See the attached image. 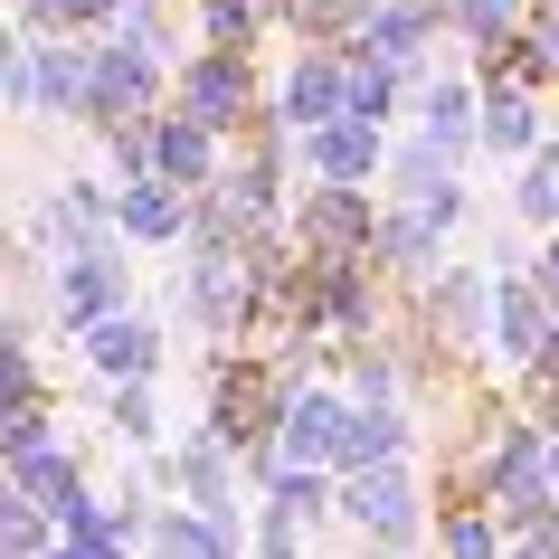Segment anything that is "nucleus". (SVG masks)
Wrapping results in <instances>:
<instances>
[{
    "mask_svg": "<svg viewBox=\"0 0 559 559\" xmlns=\"http://www.w3.org/2000/svg\"><path fill=\"white\" fill-rule=\"evenodd\" d=\"M342 512H352L380 550H408L417 540V493L399 465H370V474H342Z\"/></svg>",
    "mask_w": 559,
    "mask_h": 559,
    "instance_id": "4",
    "label": "nucleus"
},
{
    "mask_svg": "<svg viewBox=\"0 0 559 559\" xmlns=\"http://www.w3.org/2000/svg\"><path fill=\"white\" fill-rule=\"evenodd\" d=\"M550 484H559V437H550Z\"/></svg>",
    "mask_w": 559,
    "mask_h": 559,
    "instance_id": "34",
    "label": "nucleus"
},
{
    "mask_svg": "<svg viewBox=\"0 0 559 559\" xmlns=\"http://www.w3.org/2000/svg\"><path fill=\"white\" fill-rule=\"evenodd\" d=\"M58 323H67V332H105V323H123V265H115V257H76V265H58Z\"/></svg>",
    "mask_w": 559,
    "mask_h": 559,
    "instance_id": "8",
    "label": "nucleus"
},
{
    "mask_svg": "<svg viewBox=\"0 0 559 559\" xmlns=\"http://www.w3.org/2000/svg\"><path fill=\"white\" fill-rule=\"evenodd\" d=\"M437 20H445V0H380V20H370V58L380 67H417V48L437 38Z\"/></svg>",
    "mask_w": 559,
    "mask_h": 559,
    "instance_id": "13",
    "label": "nucleus"
},
{
    "mask_svg": "<svg viewBox=\"0 0 559 559\" xmlns=\"http://www.w3.org/2000/svg\"><path fill=\"white\" fill-rule=\"evenodd\" d=\"M20 493H29V502H48V512H67V502L86 493V474H76V455L38 445V455H20Z\"/></svg>",
    "mask_w": 559,
    "mask_h": 559,
    "instance_id": "21",
    "label": "nucleus"
},
{
    "mask_svg": "<svg viewBox=\"0 0 559 559\" xmlns=\"http://www.w3.org/2000/svg\"><path fill=\"white\" fill-rule=\"evenodd\" d=\"M152 559H237V531L209 512H152Z\"/></svg>",
    "mask_w": 559,
    "mask_h": 559,
    "instance_id": "17",
    "label": "nucleus"
},
{
    "mask_svg": "<svg viewBox=\"0 0 559 559\" xmlns=\"http://www.w3.org/2000/svg\"><path fill=\"white\" fill-rule=\"evenodd\" d=\"M484 152H502V162H531V152H550V133H540V105H531V86H493V105H484V133H474Z\"/></svg>",
    "mask_w": 559,
    "mask_h": 559,
    "instance_id": "15",
    "label": "nucleus"
},
{
    "mask_svg": "<svg viewBox=\"0 0 559 559\" xmlns=\"http://www.w3.org/2000/svg\"><path fill=\"white\" fill-rule=\"evenodd\" d=\"M445 559H493V531L484 522H445Z\"/></svg>",
    "mask_w": 559,
    "mask_h": 559,
    "instance_id": "30",
    "label": "nucleus"
},
{
    "mask_svg": "<svg viewBox=\"0 0 559 559\" xmlns=\"http://www.w3.org/2000/svg\"><path fill=\"white\" fill-rule=\"evenodd\" d=\"M512 209H522L531 228H559V143L522 162V190H512Z\"/></svg>",
    "mask_w": 559,
    "mask_h": 559,
    "instance_id": "22",
    "label": "nucleus"
},
{
    "mask_svg": "<svg viewBox=\"0 0 559 559\" xmlns=\"http://www.w3.org/2000/svg\"><path fill=\"white\" fill-rule=\"evenodd\" d=\"M493 332H502V360H522V370H540V352L559 342V295L540 285V275H531V285L512 275V285L493 295Z\"/></svg>",
    "mask_w": 559,
    "mask_h": 559,
    "instance_id": "5",
    "label": "nucleus"
},
{
    "mask_svg": "<svg viewBox=\"0 0 559 559\" xmlns=\"http://www.w3.org/2000/svg\"><path fill=\"white\" fill-rule=\"evenodd\" d=\"M115 427L123 437H152V389H115Z\"/></svg>",
    "mask_w": 559,
    "mask_h": 559,
    "instance_id": "29",
    "label": "nucleus"
},
{
    "mask_svg": "<svg viewBox=\"0 0 559 559\" xmlns=\"http://www.w3.org/2000/svg\"><path fill=\"white\" fill-rule=\"evenodd\" d=\"M304 162L332 180V190H360L370 171H389V152H380V123H360V115H342V123H323V133H304Z\"/></svg>",
    "mask_w": 559,
    "mask_h": 559,
    "instance_id": "9",
    "label": "nucleus"
},
{
    "mask_svg": "<svg viewBox=\"0 0 559 559\" xmlns=\"http://www.w3.org/2000/svg\"><path fill=\"white\" fill-rule=\"evenodd\" d=\"M209 143H218V133H209V123H190V115H180V123H162V180H171V190H200V180H228Z\"/></svg>",
    "mask_w": 559,
    "mask_h": 559,
    "instance_id": "19",
    "label": "nucleus"
},
{
    "mask_svg": "<svg viewBox=\"0 0 559 559\" xmlns=\"http://www.w3.org/2000/svg\"><path fill=\"white\" fill-rule=\"evenodd\" d=\"M493 275H465V265H455V275H437V285H427V323L445 332V342H474V332H484V313H493Z\"/></svg>",
    "mask_w": 559,
    "mask_h": 559,
    "instance_id": "16",
    "label": "nucleus"
},
{
    "mask_svg": "<svg viewBox=\"0 0 559 559\" xmlns=\"http://www.w3.org/2000/svg\"><path fill=\"white\" fill-rule=\"evenodd\" d=\"M247 95H257L247 58H218V48H200V58H190V76H180V115L218 133V123H237V115H247Z\"/></svg>",
    "mask_w": 559,
    "mask_h": 559,
    "instance_id": "7",
    "label": "nucleus"
},
{
    "mask_svg": "<svg viewBox=\"0 0 559 559\" xmlns=\"http://www.w3.org/2000/svg\"><path fill=\"white\" fill-rule=\"evenodd\" d=\"M86 370H95L105 389H143L152 370H162V332H152L143 313H123V323L86 332Z\"/></svg>",
    "mask_w": 559,
    "mask_h": 559,
    "instance_id": "10",
    "label": "nucleus"
},
{
    "mask_svg": "<svg viewBox=\"0 0 559 559\" xmlns=\"http://www.w3.org/2000/svg\"><path fill=\"white\" fill-rule=\"evenodd\" d=\"M275 115H285V123H313V133L342 123V115H352V67L323 58V48L295 58V67H285V86H275Z\"/></svg>",
    "mask_w": 559,
    "mask_h": 559,
    "instance_id": "6",
    "label": "nucleus"
},
{
    "mask_svg": "<svg viewBox=\"0 0 559 559\" xmlns=\"http://www.w3.org/2000/svg\"><path fill=\"white\" fill-rule=\"evenodd\" d=\"M115 228L133 237V247H180V237H200V228H190V209H180V190H171V180H133V190L115 200Z\"/></svg>",
    "mask_w": 559,
    "mask_h": 559,
    "instance_id": "11",
    "label": "nucleus"
},
{
    "mask_svg": "<svg viewBox=\"0 0 559 559\" xmlns=\"http://www.w3.org/2000/svg\"><path fill=\"white\" fill-rule=\"evenodd\" d=\"M352 437H360V408L352 399H332V389H313V399H295L285 408V427H275V455L285 465H352Z\"/></svg>",
    "mask_w": 559,
    "mask_h": 559,
    "instance_id": "2",
    "label": "nucleus"
},
{
    "mask_svg": "<svg viewBox=\"0 0 559 559\" xmlns=\"http://www.w3.org/2000/svg\"><path fill=\"white\" fill-rule=\"evenodd\" d=\"M474 133H484V105H474V86H465V76H437V86H427V143L465 152Z\"/></svg>",
    "mask_w": 559,
    "mask_h": 559,
    "instance_id": "20",
    "label": "nucleus"
},
{
    "mask_svg": "<svg viewBox=\"0 0 559 559\" xmlns=\"http://www.w3.org/2000/svg\"><path fill=\"white\" fill-rule=\"evenodd\" d=\"M190 323L200 332H228L257 313V265H247V247H209V237H190Z\"/></svg>",
    "mask_w": 559,
    "mask_h": 559,
    "instance_id": "1",
    "label": "nucleus"
},
{
    "mask_svg": "<svg viewBox=\"0 0 559 559\" xmlns=\"http://www.w3.org/2000/svg\"><path fill=\"white\" fill-rule=\"evenodd\" d=\"M332 512V484H313L304 465H285V484H275V522H295V531H313Z\"/></svg>",
    "mask_w": 559,
    "mask_h": 559,
    "instance_id": "28",
    "label": "nucleus"
},
{
    "mask_svg": "<svg viewBox=\"0 0 559 559\" xmlns=\"http://www.w3.org/2000/svg\"><path fill=\"white\" fill-rule=\"evenodd\" d=\"M445 20H455L474 48H502V38L522 29V0H445Z\"/></svg>",
    "mask_w": 559,
    "mask_h": 559,
    "instance_id": "24",
    "label": "nucleus"
},
{
    "mask_svg": "<svg viewBox=\"0 0 559 559\" xmlns=\"http://www.w3.org/2000/svg\"><path fill=\"white\" fill-rule=\"evenodd\" d=\"M58 559H123V550H76V540H67V550Z\"/></svg>",
    "mask_w": 559,
    "mask_h": 559,
    "instance_id": "33",
    "label": "nucleus"
},
{
    "mask_svg": "<svg viewBox=\"0 0 559 559\" xmlns=\"http://www.w3.org/2000/svg\"><path fill=\"white\" fill-rule=\"evenodd\" d=\"M455 218H465V200H445V209H389L370 257H380V265H427V257H437V237H455Z\"/></svg>",
    "mask_w": 559,
    "mask_h": 559,
    "instance_id": "14",
    "label": "nucleus"
},
{
    "mask_svg": "<svg viewBox=\"0 0 559 559\" xmlns=\"http://www.w3.org/2000/svg\"><path fill=\"white\" fill-rule=\"evenodd\" d=\"M540 285H550V295H559V247H550V257H540Z\"/></svg>",
    "mask_w": 559,
    "mask_h": 559,
    "instance_id": "32",
    "label": "nucleus"
},
{
    "mask_svg": "<svg viewBox=\"0 0 559 559\" xmlns=\"http://www.w3.org/2000/svg\"><path fill=\"white\" fill-rule=\"evenodd\" d=\"M399 95H408V67H380V58L352 67V115H360V123H380Z\"/></svg>",
    "mask_w": 559,
    "mask_h": 559,
    "instance_id": "27",
    "label": "nucleus"
},
{
    "mask_svg": "<svg viewBox=\"0 0 559 559\" xmlns=\"http://www.w3.org/2000/svg\"><path fill=\"white\" fill-rule=\"evenodd\" d=\"M38 105L48 115H86L95 105V48H38Z\"/></svg>",
    "mask_w": 559,
    "mask_h": 559,
    "instance_id": "18",
    "label": "nucleus"
},
{
    "mask_svg": "<svg viewBox=\"0 0 559 559\" xmlns=\"http://www.w3.org/2000/svg\"><path fill=\"white\" fill-rule=\"evenodd\" d=\"M257 559H304V550H295V522H275V512H265V540H257Z\"/></svg>",
    "mask_w": 559,
    "mask_h": 559,
    "instance_id": "31",
    "label": "nucleus"
},
{
    "mask_svg": "<svg viewBox=\"0 0 559 559\" xmlns=\"http://www.w3.org/2000/svg\"><path fill=\"white\" fill-rule=\"evenodd\" d=\"M352 408L360 417H389V408H399V352H360L352 360Z\"/></svg>",
    "mask_w": 559,
    "mask_h": 559,
    "instance_id": "25",
    "label": "nucleus"
},
{
    "mask_svg": "<svg viewBox=\"0 0 559 559\" xmlns=\"http://www.w3.org/2000/svg\"><path fill=\"white\" fill-rule=\"evenodd\" d=\"M200 38L218 58H247V38H257V0H200Z\"/></svg>",
    "mask_w": 559,
    "mask_h": 559,
    "instance_id": "26",
    "label": "nucleus"
},
{
    "mask_svg": "<svg viewBox=\"0 0 559 559\" xmlns=\"http://www.w3.org/2000/svg\"><path fill=\"white\" fill-rule=\"evenodd\" d=\"M389 190H399L408 209L465 200V180H455V152H445V143H399V152H389Z\"/></svg>",
    "mask_w": 559,
    "mask_h": 559,
    "instance_id": "12",
    "label": "nucleus"
},
{
    "mask_svg": "<svg viewBox=\"0 0 559 559\" xmlns=\"http://www.w3.org/2000/svg\"><path fill=\"white\" fill-rule=\"evenodd\" d=\"M48 531H58V512L29 493H10L0 502V540H10V559H48Z\"/></svg>",
    "mask_w": 559,
    "mask_h": 559,
    "instance_id": "23",
    "label": "nucleus"
},
{
    "mask_svg": "<svg viewBox=\"0 0 559 559\" xmlns=\"http://www.w3.org/2000/svg\"><path fill=\"white\" fill-rule=\"evenodd\" d=\"M295 228H304V257H323V265H352L380 247V218L360 209V190H332V180L295 209Z\"/></svg>",
    "mask_w": 559,
    "mask_h": 559,
    "instance_id": "3",
    "label": "nucleus"
}]
</instances>
